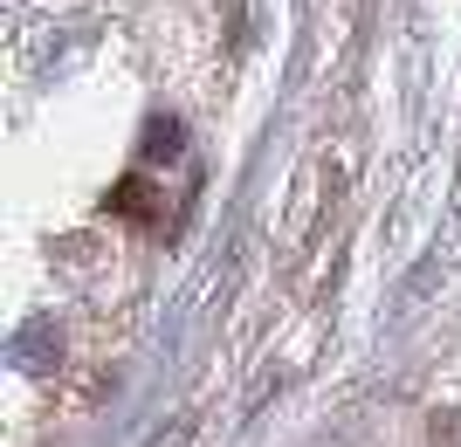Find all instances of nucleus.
Listing matches in <instances>:
<instances>
[{
    "label": "nucleus",
    "mask_w": 461,
    "mask_h": 447,
    "mask_svg": "<svg viewBox=\"0 0 461 447\" xmlns=\"http://www.w3.org/2000/svg\"><path fill=\"white\" fill-rule=\"evenodd\" d=\"M179 145H186L179 117H152V124H145V158H173Z\"/></svg>",
    "instance_id": "obj_3"
},
{
    "label": "nucleus",
    "mask_w": 461,
    "mask_h": 447,
    "mask_svg": "<svg viewBox=\"0 0 461 447\" xmlns=\"http://www.w3.org/2000/svg\"><path fill=\"white\" fill-rule=\"evenodd\" d=\"M434 447H461V413H434Z\"/></svg>",
    "instance_id": "obj_4"
},
{
    "label": "nucleus",
    "mask_w": 461,
    "mask_h": 447,
    "mask_svg": "<svg viewBox=\"0 0 461 447\" xmlns=\"http://www.w3.org/2000/svg\"><path fill=\"white\" fill-rule=\"evenodd\" d=\"M62 358V324H49V317H41V324H28V331H21V344H14V365L21 371H49Z\"/></svg>",
    "instance_id": "obj_1"
},
{
    "label": "nucleus",
    "mask_w": 461,
    "mask_h": 447,
    "mask_svg": "<svg viewBox=\"0 0 461 447\" xmlns=\"http://www.w3.org/2000/svg\"><path fill=\"white\" fill-rule=\"evenodd\" d=\"M111 214L152 220V214H158V186H152V179H117V186H111Z\"/></svg>",
    "instance_id": "obj_2"
}]
</instances>
